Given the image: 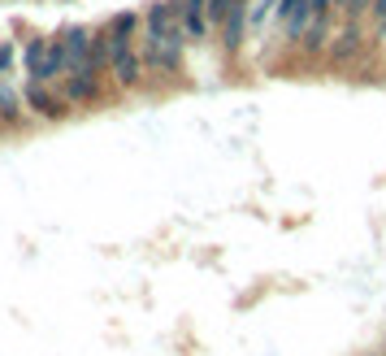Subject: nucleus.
<instances>
[{
	"mask_svg": "<svg viewBox=\"0 0 386 356\" xmlns=\"http://www.w3.org/2000/svg\"><path fill=\"white\" fill-rule=\"evenodd\" d=\"M22 105L39 122H66L70 113V100L61 96V87H48V83H22Z\"/></svg>",
	"mask_w": 386,
	"mask_h": 356,
	"instance_id": "nucleus-1",
	"label": "nucleus"
},
{
	"mask_svg": "<svg viewBox=\"0 0 386 356\" xmlns=\"http://www.w3.org/2000/svg\"><path fill=\"white\" fill-rule=\"evenodd\" d=\"M61 96L70 100V109H83V105H95L104 91V78H91V74H66L61 78Z\"/></svg>",
	"mask_w": 386,
	"mask_h": 356,
	"instance_id": "nucleus-2",
	"label": "nucleus"
},
{
	"mask_svg": "<svg viewBox=\"0 0 386 356\" xmlns=\"http://www.w3.org/2000/svg\"><path fill=\"white\" fill-rule=\"evenodd\" d=\"M95 26H61V39H66V74H78L87 66V48H91Z\"/></svg>",
	"mask_w": 386,
	"mask_h": 356,
	"instance_id": "nucleus-3",
	"label": "nucleus"
},
{
	"mask_svg": "<svg viewBox=\"0 0 386 356\" xmlns=\"http://www.w3.org/2000/svg\"><path fill=\"white\" fill-rule=\"evenodd\" d=\"M44 53H48V35H26L18 48L22 61V83H44Z\"/></svg>",
	"mask_w": 386,
	"mask_h": 356,
	"instance_id": "nucleus-4",
	"label": "nucleus"
},
{
	"mask_svg": "<svg viewBox=\"0 0 386 356\" xmlns=\"http://www.w3.org/2000/svg\"><path fill=\"white\" fill-rule=\"evenodd\" d=\"M208 0H178V9H183V35L187 44H204L213 30H208V13H204Z\"/></svg>",
	"mask_w": 386,
	"mask_h": 356,
	"instance_id": "nucleus-5",
	"label": "nucleus"
},
{
	"mask_svg": "<svg viewBox=\"0 0 386 356\" xmlns=\"http://www.w3.org/2000/svg\"><path fill=\"white\" fill-rule=\"evenodd\" d=\"M66 39H61V30L57 35H48V53H44V83L48 87H57L61 78H66Z\"/></svg>",
	"mask_w": 386,
	"mask_h": 356,
	"instance_id": "nucleus-6",
	"label": "nucleus"
},
{
	"mask_svg": "<svg viewBox=\"0 0 386 356\" xmlns=\"http://www.w3.org/2000/svg\"><path fill=\"white\" fill-rule=\"evenodd\" d=\"M369 5H374V0H334V13H339L343 22H360V18H369Z\"/></svg>",
	"mask_w": 386,
	"mask_h": 356,
	"instance_id": "nucleus-7",
	"label": "nucleus"
},
{
	"mask_svg": "<svg viewBox=\"0 0 386 356\" xmlns=\"http://www.w3.org/2000/svg\"><path fill=\"white\" fill-rule=\"evenodd\" d=\"M230 9H235V0H208V5H204V13H208V30H213V35H217V26L226 22Z\"/></svg>",
	"mask_w": 386,
	"mask_h": 356,
	"instance_id": "nucleus-8",
	"label": "nucleus"
},
{
	"mask_svg": "<svg viewBox=\"0 0 386 356\" xmlns=\"http://www.w3.org/2000/svg\"><path fill=\"white\" fill-rule=\"evenodd\" d=\"M300 5H304V0H278V5H273V26L282 30V26H286V18H291V13H295Z\"/></svg>",
	"mask_w": 386,
	"mask_h": 356,
	"instance_id": "nucleus-9",
	"label": "nucleus"
},
{
	"mask_svg": "<svg viewBox=\"0 0 386 356\" xmlns=\"http://www.w3.org/2000/svg\"><path fill=\"white\" fill-rule=\"evenodd\" d=\"M369 22H374V30H386V0H374V5H369Z\"/></svg>",
	"mask_w": 386,
	"mask_h": 356,
	"instance_id": "nucleus-10",
	"label": "nucleus"
}]
</instances>
